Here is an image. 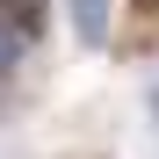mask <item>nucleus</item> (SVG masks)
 Instances as JSON below:
<instances>
[{
	"mask_svg": "<svg viewBox=\"0 0 159 159\" xmlns=\"http://www.w3.org/2000/svg\"><path fill=\"white\" fill-rule=\"evenodd\" d=\"M145 101H152V116H159V80H152V87H145Z\"/></svg>",
	"mask_w": 159,
	"mask_h": 159,
	"instance_id": "nucleus-3",
	"label": "nucleus"
},
{
	"mask_svg": "<svg viewBox=\"0 0 159 159\" xmlns=\"http://www.w3.org/2000/svg\"><path fill=\"white\" fill-rule=\"evenodd\" d=\"M29 43H36V36L22 29V22H15L7 7H0V80H15V65L29 58Z\"/></svg>",
	"mask_w": 159,
	"mask_h": 159,
	"instance_id": "nucleus-2",
	"label": "nucleus"
},
{
	"mask_svg": "<svg viewBox=\"0 0 159 159\" xmlns=\"http://www.w3.org/2000/svg\"><path fill=\"white\" fill-rule=\"evenodd\" d=\"M109 7H116V0H65V22H72V36L87 51L109 43Z\"/></svg>",
	"mask_w": 159,
	"mask_h": 159,
	"instance_id": "nucleus-1",
	"label": "nucleus"
}]
</instances>
